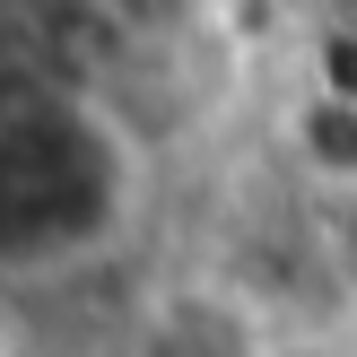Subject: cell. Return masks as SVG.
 Here are the masks:
<instances>
[{
	"instance_id": "cell-1",
	"label": "cell",
	"mask_w": 357,
	"mask_h": 357,
	"mask_svg": "<svg viewBox=\"0 0 357 357\" xmlns=\"http://www.w3.org/2000/svg\"><path fill=\"white\" fill-rule=\"evenodd\" d=\"M131 209V139L105 105L70 96L0 131V271L79 261Z\"/></svg>"
},
{
	"instance_id": "cell-2",
	"label": "cell",
	"mask_w": 357,
	"mask_h": 357,
	"mask_svg": "<svg viewBox=\"0 0 357 357\" xmlns=\"http://www.w3.org/2000/svg\"><path fill=\"white\" fill-rule=\"evenodd\" d=\"M279 139H288V166L305 174V183L357 192V105L323 96V87H296V96H288V122H279Z\"/></svg>"
},
{
	"instance_id": "cell-3",
	"label": "cell",
	"mask_w": 357,
	"mask_h": 357,
	"mask_svg": "<svg viewBox=\"0 0 357 357\" xmlns=\"http://www.w3.org/2000/svg\"><path fill=\"white\" fill-rule=\"evenodd\" d=\"M305 61H314V79H305V87H323V96L357 105V26H349V17H331V26H314Z\"/></svg>"
},
{
	"instance_id": "cell-4",
	"label": "cell",
	"mask_w": 357,
	"mask_h": 357,
	"mask_svg": "<svg viewBox=\"0 0 357 357\" xmlns=\"http://www.w3.org/2000/svg\"><path fill=\"white\" fill-rule=\"evenodd\" d=\"M261 357H331V349H305V340H279V349H261Z\"/></svg>"
}]
</instances>
